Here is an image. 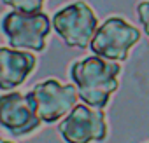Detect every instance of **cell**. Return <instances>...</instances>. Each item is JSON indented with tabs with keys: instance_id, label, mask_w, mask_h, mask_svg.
I'll use <instances>...</instances> for the list:
<instances>
[{
	"instance_id": "cell-1",
	"label": "cell",
	"mask_w": 149,
	"mask_h": 143,
	"mask_svg": "<svg viewBox=\"0 0 149 143\" xmlns=\"http://www.w3.org/2000/svg\"><path fill=\"white\" fill-rule=\"evenodd\" d=\"M121 65L100 58L97 54L74 61L68 68V77L77 87L79 100L95 108H105L111 96L119 87Z\"/></svg>"
},
{
	"instance_id": "cell-2",
	"label": "cell",
	"mask_w": 149,
	"mask_h": 143,
	"mask_svg": "<svg viewBox=\"0 0 149 143\" xmlns=\"http://www.w3.org/2000/svg\"><path fill=\"white\" fill-rule=\"evenodd\" d=\"M51 30L53 23L46 12L9 11L0 19V32L6 37L7 45L21 51H46Z\"/></svg>"
},
{
	"instance_id": "cell-3",
	"label": "cell",
	"mask_w": 149,
	"mask_h": 143,
	"mask_svg": "<svg viewBox=\"0 0 149 143\" xmlns=\"http://www.w3.org/2000/svg\"><path fill=\"white\" fill-rule=\"evenodd\" d=\"M53 30L70 49H90L91 38L98 28V18L84 0L60 7L53 18Z\"/></svg>"
},
{
	"instance_id": "cell-4",
	"label": "cell",
	"mask_w": 149,
	"mask_h": 143,
	"mask_svg": "<svg viewBox=\"0 0 149 143\" xmlns=\"http://www.w3.org/2000/svg\"><path fill=\"white\" fill-rule=\"evenodd\" d=\"M140 40V32L137 26L128 23L125 18L111 16L102 25H98L90 51L100 58L123 63L128 59L132 47H135Z\"/></svg>"
},
{
	"instance_id": "cell-5",
	"label": "cell",
	"mask_w": 149,
	"mask_h": 143,
	"mask_svg": "<svg viewBox=\"0 0 149 143\" xmlns=\"http://www.w3.org/2000/svg\"><path fill=\"white\" fill-rule=\"evenodd\" d=\"M58 134L65 143H102L109 134L105 112L77 103L58 122Z\"/></svg>"
},
{
	"instance_id": "cell-6",
	"label": "cell",
	"mask_w": 149,
	"mask_h": 143,
	"mask_svg": "<svg viewBox=\"0 0 149 143\" xmlns=\"http://www.w3.org/2000/svg\"><path fill=\"white\" fill-rule=\"evenodd\" d=\"M28 96L35 103L42 124H56L77 105L79 93L74 84H63L54 77L37 82Z\"/></svg>"
},
{
	"instance_id": "cell-7",
	"label": "cell",
	"mask_w": 149,
	"mask_h": 143,
	"mask_svg": "<svg viewBox=\"0 0 149 143\" xmlns=\"http://www.w3.org/2000/svg\"><path fill=\"white\" fill-rule=\"evenodd\" d=\"M42 120L28 93L4 91L0 94V127L13 138H26L37 133Z\"/></svg>"
},
{
	"instance_id": "cell-8",
	"label": "cell",
	"mask_w": 149,
	"mask_h": 143,
	"mask_svg": "<svg viewBox=\"0 0 149 143\" xmlns=\"http://www.w3.org/2000/svg\"><path fill=\"white\" fill-rule=\"evenodd\" d=\"M37 66V58L30 51L0 45V91H14L23 86Z\"/></svg>"
},
{
	"instance_id": "cell-9",
	"label": "cell",
	"mask_w": 149,
	"mask_h": 143,
	"mask_svg": "<svg viewBox=\"0 0 149 143\" xmlns=\"http://www.w3.org/2000/svg\"><path fill=\"white\" fill-rule=\"evenodd\" d=\"M11 11L19 12H42L46 0H0Z\"/></svg>"
},
{
	"instance_id": "cell-10",
	"label": "cell",
	"mask_w": 149,
	"mask_h": 143,
	"mask_svg": "<svg viewBox=\"0 0 149 143\" xmlns=\"http://www.w3.org/2000/svg\"><path fill=\"white\" fill-rule=\"evenodd\" d=\"M137 19L144 33L149 37V0H142V2L137 4Z\"/></svg>"
},
{
	"instance_id": "cell-11",
	"label": "cell",
	"mask_w": 149,
	"mask_h": 143,
	"mask_svg": "<svg viewBox=\"0 0 149 143\" xmlns=\"http://www.w3.org/2000/svg\"><path fill=\"white\" fill-rule=\"evenodd\" d=\"M0 143H16V141H13V140H7V138H2V136H0Z\"/></svg>"
}]
</instances>
